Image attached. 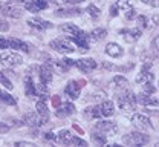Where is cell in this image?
<instances>
[{
	"instance_id": "37",
	"label": "cell",
	"mask_w": 159,
	"mask_h": 147,
	"mask_svg": "<svg viewBox=\"0 0 159 147\" xmlns=\"http://www.w3.org/2000/svg\"><path fill=\"white\" fill-rule=\"evenodd\" d=\"M135 17H136V11H135L132 6H130L129 9H125V19H127V20H133Z\"/></svg>"
},
{
	"instance_id": "24",
	"label": "cell",
	"mask_w": 159,
	"mask_h": 147,
	"mask_svg": "<svg viewBox=\"0 0 159 147\" xmlns=\"http://www.w3.org/2000/svg\"><path fill=\"white\" fill-rule=\"evenodd\" d=\"M90 136H92V141H93L97 146L107 144V136H106L102 132H99V130H93V132L90 133Z\"/></svg>"
},
{
	"instance_id": "51",
	"label": "cell",
	"mask_w": 159,
	"mask_h": 147,
	"mask_svg": "<svg viewBox=\"0 0 159 147\" xmlns=\"http://www.w3.org/2000/svg\"><path fill=\"white\" fill-rule=\"evenodd\" d=\"M0 130H8V126H2L0 124Z\"/></svg>"
},
{
	"instance_id": "52",
	"label": "cell",
	"mask_w": 159,
	"mask_h": 147,
	"mask_svg": "<svg viewBox=\"0 0 159 147\" xmlns=\"http://www.w3.org/2000/svg\"><path fill=\"white\" fill-rule=\"evenodd\" d=\"M141 2H142V3H147V5H148V2H150V0H141Z\"/></svg>"
},
{
	"instance_id": "31",
	"label": "cell",
	"mask_w": 159,
	"mask_h": 147,
	"mask_svg": "<svg viewBox=\"0 0 159 147\" xmlns=\"http://www.w3.org/2000/svg\"><path fill=\"white\" fill-rule=\"evenodd\" d=\"M32 3L37 6L39 11H44V9H48V6H49V0H32Z\"/></svg>"
},
{
	"instance_id": "33",
	"label": "cell",
	"mask_w": 159,
	"mask_h": 147,
	"mask_svg": "<svg viewBox=\"0 0 159 147\" xmlns=\"http://www.w3.org/2000/svg\"><path fill=\"white\" fill-rule=\"evenodd\" d=\"M142 92L155 95V92H156V87L152 84V81H150V83H144V84H142Z\"/></svg>"
},
{
	"instance_id": "53",
	"label": "cell",
	"mask_w": 159,
	"mask_h": 147,
	"mask_svg": "<svg viewBox=\"0 0 159 147\" xmlns=\"http://www.w3.org/2000/svg\"><path fill=\"white\" fill-rule=\"evenodd\" d=\"M158 147H159V143H158Z\"/></svg>"
},
{
	"instance_id": "25",
	"label": "cell",
	"mask_w": 159,
	"mask_h": 147,
	"mask_svg": "<svg viewBox=\"0 0 159 147\" xmlns=\"http://www.w3.org/2000/svg\"><path fill=\"white\" fill-rule=\"evenodd\" d=\"M89 35H90V40L99 42V40H102V39L107 37V31L104 28H95V29H92V32Z\"/></svg>"
},
{
	"instance_id": "39",
	"label": "cell",
	"mask_w": 159,
	"mask_h": 147,
	"mask_svg": "<svg viewBox=\"0 0 159 147\" xmlns=\"http://www.w3.org/2000/svg\"><path fill=\"white\" fill-rule=\"evenodd\" d=\"M25 8H26V9H28L29 12H34V14H35V12H40L39 9H37V6H35V5L32 3V0H31L29 3H26V5H25Z\"/></svg>"
},
{
	"instance_id": "45",
	"label": "cell",
	"mask_w": 159,
	"mask_h": 147,
	"mask_svg": "<svg viewBox=\"0 0 159 147\" xmlns=\"http://www.w3.org/2000/svg\"><path fill=\"white\" fill-rule=\"evenodd\" d=\"M16 146H20V147H32V146H35V144H32V143H26V141H17V143H16Z\"/></svg>"
},
{
	"instance_id": "44",
	"label": "cell",
	"mask_w": 159,
	"mask_h": 147,
	"mask_svg": "<svg viewBox=\"0 0 159 147\" xmlns=\"http://www.w3.org/2000/svg\"><path fill=\"white\" fill-rule=\"evenodd\" d=\"M93 98L95 100H106V92H97V94H93Z\"/></svg>"
},
{
	"instance_id": "36",
	"label": "cell",
	"mask_w": 159,
	"mask_h": 147,
	"mask_svg": "<svg viewBox=\"0 0 159 147\" xmlns=\"http://www.w3.org/2000/svg\"><path fill=\"white\" fill-rule=\"evenodd\" d=\"M70 146H87V141H84L83 138H80V136H74V140H72V144Z\"/></svg>"
},
{
	"instance_id": "20",
	"label": "cell",
	"mask_w": 159,
	"mask_h": 147,
	"mask_svg": "<svg viewBox=\"0 0 159 147\" xmlns=\"http://www.w3.org/2000/svg\"><path fill=\"white\" fill-rule=\"evenodd\" d=\"M136 101H138L141 106H159V100L158 98H155L152 94H145V92H142V94H139L138 97H136Z\"/></svg>"
},
{
	"instance_id": "47",
	"label": "cell",
	"mask_w": 159,
	"mask_h": 147,
	"mask_svg": "<svg viewBox=\"0 0 159 147\" xmlns=\"http://www.w3.org/2000/svg\"><path fill=\"white\" fill-rule=\"evenodd\" d=\"M60 103H61L60 97H58V95H54V97H52V104H54V107H57Z\"/></svg>"
},
{
	"instance_id": "35",
	"label": "cell",
	"mask_w": 159,
	"mask_h": 147,
	"mask_svg": "<svg viewBox=\"0 0 159 147\" xmlns=\"http://www.w3.org/2000/svg\"><path fill=\"white\" fill-rule=\"evenodd\" d=\"M61 62L64 63V66H66L67 69H70V67H75V60H74V58L64 57V58H61Z\"/></svg>"
},
{
	"instance_id": "8",
	"label": "cell",
	"mask_w": 159,
	"mask_h": 147,
	"mask_svg": "<svg viewBox=\"0 0 159 147\" xmlns=\"http://www.w3.org/2000/svg\"><path fill=\"white\" fill-rule=\"evenodd\" d=\"M150 67H152V63H144L141 72H139L138 75H136V78H135L136 83L144 84V83H150V81L153 83V80H155V72H152Z\"/></svg>"
},
{
	"instance_id": "40",
	"label": "cell",
	"mask_w": 159,
	"mask_h": 147,
	"mask_svg": "<svg viewBox=\"0 0 159 147\" xmlns=\"http://www.w3.org/2000/svg\"><path fill=\"white\" fill-rule=\"evenodd\" d=\"M118 14H119V8L116 6V5H112V6H110V12H109V16H110V17H118Z\"/></svg>"
},
{
	"instance_id": "22",
	"label": "cell",
	"mask_w": 159,
	"mask_h": 147,
	"mask_svg": "<svg viewBox=\"0 0 159 147\" xmlns=\"http://www.w3.org/2000/svg\"><path fill=\"white\" fill-rule=\"evenodd\" d=\"M74 133L70 132V130H67V129H63V130H60L58 133V141L60 143H63V144H67V146H70L72 144V140H74Z\"/></svg>"
},
{
	"instance_id": "12",
	"label": "cell",
	"mask_w": 159,
	"mask_h": 147,
	"mask_svg": "<svg viewBox=\"0 0 159 147\" xmlns=\"http://www.w3.org/2000/svg\"><path fill=\"white\" fill-rule=\"evenodd\" d=\"M26 23H28V26L39 29V31H46V29L54 28V23H51L49 20H44V19H40V17H31V19H28Z\"/></svg>"
},
{
	"instance_id": "46",
	"label": "cell",
	"mask_w": 159,
	"mask_h": 147,
	"mask_svg": "<svg viewBox=\"0 0 159 147\" xmlns=\"http://www.w3.org/2000/svg\"><path fill=\"white\" fill-rule=\"evenodd\" d=\"M49 2H52V3H55L58 6H63V5H67L69 3V0H49Z\"/></svg>"
},
{
	"instance_id": "10",
	"label": "cell",
	"mask_w": 159,
	"mask_h": 147,
	"mask_svg": "<svg viewBox=\"0 0 159 147\" xmlns=\"http://www.w3.org/2000/svg\"><path fill=\"white\" fill-rule=\"evenodd\" d=\"M97 66L98 64L95 62V58H78V60H75V67L81 72H84V74L95 71Z\"/></svg>"
},
{
	"instance_id": "42",
	"label": "cell",
	"mask_w": 159,
	"mask_h": 147,
	"mask_svg": "<svg viewBox=\"0 0 159 147\" xmlns=\"http://www.w3.org/2000/svg\"><path fill=\"white\" fill-rule=\"evenodd\" d=\"M152 49H153V51H158V52H159V34L155 37V39H153V42H152Z\"/></svg>"
},
{
	"instance_id": "2",
	"label": "cell",
	"mask_w": 159,
	"mask_h": 147,
	"mask_svg": "<svg viewBox=\"0 0 159 147\" xmlns=\"http://www.w3.org/2000/svg\"><path fill=\"white\" fill-rule=\"evenodd\" d=\"M0 63L5 67H17L20 64H23V58L17 51L14 49H5V52L0 54Z\"/></svg>"
},
{
	"instance_id": "1",
	"label": "cell",
	"mask_w": 159,
	"mask_h": 147,
	"mask_svg": "<svg viewBox=\"0 0 159 147\" xmlns=\"http://www.w3.org/2000/svg\"><path fill=\"white\" fill-rule=\"evenodd\" d=\"M116 97H118L116 101H118V106H119L121 110H124V112H132V110L136 109L138 101H136V95H135L133 92L124 90V92L118 94Z\"/></svg>"
},
{
	"instance_id": "21",
	"label": "cell",
	"mask_w": 159,
	"mask_h": 147,
	"mask_svg": "<svg viewBox=\"0 0 159 147\" xmlns=\"http://www.w3.org/2000/svg\"><path fill=\"white\" fill-rule=\"evenodd\" d=\"M21 124H26V126H31V127L41 126V123H40L37 113H26V115L23 117V123H21Z\"/></svg>"
},
{
	"instance_id": "38",
	"label": "cell",
	"mask_w": 159,
	"mask_h": 147,
	"mask_svg": "<svg viewBox=\"0 0 159 147\" xmlns=\"http://www.w3.org/2000/svg\"><path fill=\"white\" fill-rule=\"evenodd\" d=\"M43 136H44V140H48V141H54V143L58 141V136H57L55 133H52V132H46Z\"/></svg>"
},
{
	"instance_id": "11",
	"label": "cell",
	"mask_w": 159,
	"mask_h": 147,
	"mask_svg": "<svg viewBox=\"0 0 159 147\" xmlns=\"http://www.w3.org/2000/svg\"><path fill=\"white\" fill-rule=\"evenodd\" d=\"M93 129H95V130H99V132H102V133L113 135V133H116L118 126H116V123H113V121L104 120V121H97L95 126H93Z\"/></svg>"
},
{
	"instance_id": "5",
	"label": "cell",
	"mask_w": 159,
	"mask_h": 147,
	"mask_svg": "<svg viewBox=\"0 0 159 147\" xmlns=\"http://www.w3.org/2000/svg\"><path fill=\"white\" fill-rule=\"evenodd\" d=\"M132 124L141 132H152L155 129L152 120L147 115H144V113H135L132 117Z\"/></svg>"
},
{
	"instance_id": "23",
	"label": "cell",
	"mask_w": 159,
	"mask_h": 147,
	"mask_svg": "<svg viewBox=\"0 0 159 147\" xmlns=\"http://www.w3.org/2000/svg\"><path fill=\"white\" fill-rule=\"evenodd\" d=\"M60 31L64 32V34H67V35H75V34H78L81 29H80L77 25H74V23H63L60 26Z\"/></svg>"
},
{
	"instance_id": "30",
	"label": "cell",
	"mask_w": 159,
	"mask_h": 147,
	"mask_svg": "<svg viewBox=\"0 0 159 147\" xmlns=\"http://www.w3.org/2000/svg\"><path fill=\"white\" fill-rule=\"evenodd\" d=\"M86 12H87V14H89V16H90L93 20H97L99 16H101V11H99L95 5H89V6L86 8Z\"/></svg>"
},
{
	"instance_id": "32",
	"label": "cell",
	"mask_w": 159,
	"mask_h": 147,
	"mask_svg": "<svg viewBox=\"0 0 159 147\" xmlns=\"http://www.w3.org/2000/svg\"><path fill=\"white\" fill-rule=\"evenodd\" d=\"M136 21H138V28H141V29L148 28V19H147L145 16H138V17H136Z\"/></svg>"
},
{
	"instance_id": "28",
	"label": "cell",
	"mask_w": 159,
	"mask_h": 147,
	"mask_svg": "<svg viewBox=\"0 0 159 147\" xmlns=\"http://www.w3.org/2000/svg\"><path fill=\"white\" fill-rule=\"evenodd\" d=\"M112 84L116 86L118 89H125L129 86V80L125 77H122V75H116V77L112 78Z\"/></svg>"
},
{
	"instance_id": "15",
	"label": "cell",
	"mask_w": 159,
	"mask_h": 147,
	"mask_svg": "<svg viewBox=\"0 0 159 147\" xmlns=\"http://www.w3.org/2000/svg\"><path fill=\"white\" fill-rule=\"evenodd\" d=\"M98 109L99 113H101V118H109L115 113V104L110 100H102L98 104Z\"/></svg>"
},
{
	"instance_id": "48",
	"label": "cell",
	"mask_w": 159,
	"mask_h": 147,
	"mask_svg": "<svg viewBox=\"0 0 159 147\" xmlns=\"http://www.w3.org/2000/svg\"><path fill=\"white\" fill-rule=\"evenodd\" d=\"M148 5H150L152 8H159V0H150Z\"/></svg>"
},
{
	"instance_id": "29",
	"label": "cell",
	"mask_w": 159,
	"mask_h": 147,
	"mask_svg": "<svg viewBox=\"0 0 159 147\" xmlns=\"http://www.w3.org/2000/svg\"><path fill=\"white\" fill-rule=\"evenodd\" d=\"M0 84L5 87V89H8V90H12L14 89V84L12 81L9 80V77L3 72V71H0Z\"/></svg>"
},
{
	"instance_id": "19",
	"label": "cell",
	"mask_w": 159,
	"mask_h": 147,
	"mask_svg": "<svg viewBox=\"0 0 159 147\" xmlns=\"http://www.w3.org/2000/svg\"><path fill=\"white\" fill-rule=\"evenodd\" d=\"M57 17H77V16H81L83 14V9L81 8H60L54 12Z\"/></svg>"
},
{
	"instance_id": "14",
	"label": "cell",
	"mask_w": 159,
	"mask_h": 147,
	"mask_svg": "<svg viewBox=\"0 0 159 147\" xmlns=\"http://www.w3.org/2000/svg\"><path fill=\"white\" fill-rule=\"evenodd\" d=\"M75 113V106L72 104L70 101H66V103H60L55 107V115L58 118H66V117H70Z\"/></svg>"
},
{
	"instance_id": "50",
	"label": "cell",
	"mask_w": 159,
	"mask_h": 147,
	"mask_svg": "<svg viewBox=\"0 0 159 147\" xmlns=\"http://www.w3.org/2000/svg\"><path fill=\"white\" fill-rule=\"evenodd\" d=\"M14 2H17L19 5H23V6H25V5H26V3H29L31 0H14Z\"/></svg>"
},
{
	"instance_id": "17",
	"label": "cell",
	"mask_w": 159,
	"mask_h": 147,
	"mask_svg": "<svg viewBox=\"0 0 159 147\" xmlns=\"http://www.w3.org/2000/svg\"><path fill=\"white\" fill-rule=\"evenodd\" d=\"M106 54L109 57H112V58H119V57L124 55V49L121 48V44H118V43L110 42L106 44Z\"/></svg>"
},
{
	"instance_id": "27",
	"label": "cell",
	"mask_w": 159,
	"mask_h": 147,
	"mask_svg": "<svg viewBox=\"0 0 159 147\" xmlns=\"http://www.w3.org/2000/svg\"><path fill=\"white\" fill-rule=\"evenodd\" d=\"M0 101H3L5 104H8V106L17 104V100H16L11 94H8L6 90H2V89H0Z\"/></svg>"
},
{
	"instance_id": "34",
	"label": "cell",
	"mask_w": 159,
	"mask_h": 147,
	"mask_svg": "<svg viewBox=\"0 0 159 147\" xmlns=\"http://www.w3.org/2000/svg\"><path fill=\"white\" fill-rule=\"evenodd\" d=\"M116 6H118L119 9H124V11H125V9H129L132 5H130L129 0H116Z\"/></svg>"
},
{
	"instance_id": "9",
	"label": "cell",
	"mask_w": 159,
	"mask_h": 147,
	"mask_svg": "<svg viewBox=\"0 0 159 147\" xmlns=\"http://www.w3.org/2000/svg\"><path fill=\"white\" fill-rule=\"evenodd\" d=\"M35 113H37L41 124H46L49 121V109H48V104H46V100L40 98L35 103Z\"/></svg>"
},
{
	"instance_id": "4",
	"label": "cell",
	"mask_w": 159,
	"mask_h": 147,
	"mask_svg": "<svg viewBox=\"0 0 159 147\" xmlns=\"http://www.w3.org/2000/svg\"><path fill=\"white\" fill-rule=\"evenodd\" d=\"M150 143V136L147 133H141L139 132H130L129 135L122 136V144L125 146H145Z\"/></svg>"
},
{
	"instance_id": "43",
	"label": "cell",
	"mask_w": 159,
	"mask_h": 147,
	"mask_svg": "<svg viewBox=\"0 0 159 147\" xmlns=\"http://www.w3.org/2000/svg\"><path fill=\"white\" fill-rule=\"evenodd\" d=\"M9 29V25H8V21L6 20H0V31H8Z\"/></svg>"
},
{
	"instance_id": "7",
	"label": "cell",
	"mask_w": 159,
	"mask_h": 147,
	"mask_svg": "<svg viewBox=\"0 0 159 147\" xmlns=\"http://www.w3.org/2000/svg\"><path fill=\"white\" fill-rule=\"evenodd\" d=\"M69 40L74 43L75 46L81 48L83 51H89V48H90V35H89L87 32H84L83 29L80 31L78 34L70 35V37H69Z\"/></svg>"
},
{
	"instance_id": "6",
	"label": "cell",
	"mask_w": 159,
	"mask_h": 147,
	"mask_svg": "<svg viewBox=\"0 0 159 147\" xmlns=\"http://www.w3.org/2000/svg\"><path fill=\"white\" fill-rule=\"evenodd\" d=\"M83 86H84V81L70 80V81H67L66 86H64V94L69 97V100H78Z\"/></svg>"
},
{
	"instance_id": "3",
	"label": "cell",
	"mask_w": 159,
	"mask_h": 147,
	"mask_svg": "<svg viewBox=\"0 0 159 147\" xmlns=\"http://www.w3.org/2000/svg\"><path fill=\"white\" fill-rule=\"evenodd\" d=\"M49 48H52L55 52L63 54V55H69L75 52V46L69 39H55L49 42Z\"/></svg>"
},
{
	"instance_id": "13",
	"label": "cell",
	"mask_w": 159,
	"mask_h": 147,
	"mask_svg": "<svg viewBox=\"0 0 159 147\" xmlns=\"http://www.w3.org/2000/svg\"><path fill=\"white\" fill-rule=\"evenodd\" d=\"M119 34L124 37V40L127 43H135L138 42L142 35V29L141 28H132V29H121Z\"/></svg>"
},
{
	"instance_id": "18",
	"label": "cell",
	"mask_w": 159,
	"mask_h": 147,
	"mask_svg": "<svg viewBox=\"0 0 159 147\" xmlns=\"http://www.w3.org/2000/svg\"><path fill=\"white\" fill-rule=\"evenodd\" d=\"M25 94L28 97H37V84L34 83L32 74H26L25 77Z\"/></svg>"
},
{
	"instance_id": "16",
	"label": "cell",
	"mask_w": 159,
	"mask_h": 147,
	"mask_svg": "<svg viewBox=\"0 0 159 147\" xmlns=\"http://www.w3.org/2000/svg\"><path fill=\"white\" fill-rule=\"evenodd\" d=\"M8 43H9V49L21 51V52H26V54H29V52H31V46H29L26 42L20 40V39L11 37V39H8Z\"/></svg>"
},
{
	"instance_id": "41",
	"label": "cell",
	"mask_w": 159,
	"mask_h": 147,
	"mask_svg": "<svg viewBox=\"0 0 159 147\" xmlns=\"http://www.w3.org/2000/svg\"><path fill=\"white\" fill-rule=\"evenodd\" d=\"M0 49H9V43H8V39H5V37H0Z\"/></svg>"
},
{
	"instance_id": "26",
	"label": "cell",
	"mask_w": 159,
	"mask_h": 147,
	"mask_svg": "<svg viewBox=\"0 0 159 147\" xmlns=\"http://www.w3.org/2000/svg\"><path fill=\"white\" fill-rule=\"evenodd\" d=\"M84 117L86 118H93V120H101V113H99L98 106H90L84 110Z\"/></svg>"
},
{
	"instance_id": "49",
	"label": "cell",
	"mask_w": 159,
	"mask_h": 147,
	"mask_svg": "<svg viewBox=\"0 0 159 147\" xmlns=\"http://www.w3.org/2000/svg\"><path fill=\"white\" fill-rule=\"evenodd\" d=\"M86 0H69V3H72V5H80V3H84Z\"/></svg>"
}]
</instances>
